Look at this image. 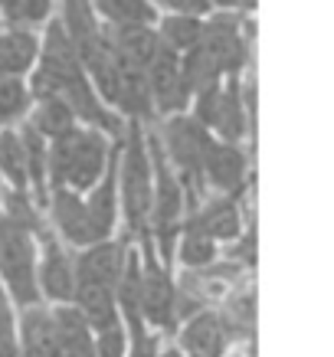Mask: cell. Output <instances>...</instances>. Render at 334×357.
<instances>
[{"label": "cell", "mask_w": 334, "mask_h": 357, "mask_svg": "<svg viewBox=\"0 0 334 357\" xmlns=\"http://www.w3.org/2000/svg\"><path fill=\"white\" fill-rule=\"evenodd\" d=\"M33 92L43 98H56V102H66L73 115H82L92 125H102L108 131H119V121L108 119L105 112L98 109L96 92L89 89L86 76H82V63H79L76 50L69 43V36L63 33L59 23L50 26L46 33V50H43V66L33 79Z\"/></svg>", "instance_id": "obj_1"}, {"label": "cell", "mask_w": 334, "mask_h": 357, "mask_svg": "<svg viewBox=\"0 0 334 357\" xmlns=\"http://www.w3.org/2000/svg\"><path fill=\"white\" fill-rule=\"evenodd\" d=\"M105 171V141L98 131H66L63 138H53L50 151V177L56 187L66 190H86L96 187Z\"/></svg>", "instance_id": "obj_2"}, {"label": "cell", "mask_w": 334, "mask_h": 357, "mask_svg": "<svg viewBox=\"0 0 334 357\" xmlns=\"http://www.w3.org/2000/svg\"><path fill=\"white\" fill-rule=\"evenodd\" d=\"M0 275L7 282L10 295L20 305H36V256H33V236L23 227L10 223L0 213Z\"/></svg>", "instance_id": "obj_3"}, {"label": "cell", "mask_w": 334, "mask_h": 357, "mask_svg": "<svg viewBox=\"0 0 334 357\" xmlns=\"http://www.w3.org/2000/svg\"><path fill=\"white\" fill-rule=\"evenodd\" d=\"M121 171V204H125V220H128L131 233H141L148 217H151V164L144 154L138 131H131L128 148H125V161L119 164Z\"/></svg>", "instance_id": "obj_4"}, {"label": "cell", "mask_w": 334, "mask_h": 357, "mask_svg": "<svg viewBox=\"0 0 334 357\" xmlns=\"http://www.w3.org/2000/svg\"><path fill=\"white\" fill-rule=\"evenodd\" d=\"M154 187H151V217H154V229H158V239L164 246V256L171 259V249H174V236L181 229V213H183V190L181 181L171 174L167 161H164L158 148H154Z\"/></svg>", "instance_id": "obj_5"}, {"label": "cell", "mask_w": 334, "mask_h": 357, "mask_svg": "<svg viewBox=\"0 0 334 357\" xmlns=\"http://www.w3.org/2000/svg\"><path fill=\"white\" fill-rule=\"evenodd\" d=\"M164 141H167V151H171L174 164H177V171H181L183 184L190 187V190H200V181H204V174H200V161H204V148H206V128H200L194 119H171L167 121V128H164Z\"/></svg>", "instance_id": "obj_6"}, {"label": "cell", "mask_w": 334, "mask_h": 357, "mask_svg": "<svg viewBox=\"0 0 334 357\" xmlns=\"http://www.w3.org/2000/svg\"><path fill=\"white\" fill-rule=\"evenodd\" d=\"M138 314H141V321H151L154 328L174 325V285H171V279H167V272L158 266L151 246H144Z\"/></svg>", "instance_id": "obj_7"}, {"label": "cell", "mask_w": 334, "mask_h": 357, "mask_svg": "<svg viewBox=\"0 0 334 357\" xmlns=\"http://www.w3.org/2000/svg\"><path fill=\"white\" fill-rule=\"evenodd\" d=\"M144 79H148V92L158 102L161 112H181L187 105V89H183L181 79V63H177V53L164 50L151 59V66L144 69Z\"/></svg>", "instance_id": "obj_8"}, {"label": "cell", "mask_w": 334, "mask_h": 357, "mask_svg": "<svg viewBox=\"0 0 334 357\" xmlns=\"http://www.w3.org/2000/svg\"><path fill=\"white\" fill-rule=\"evenodd\" d=\"M200 46L206 50V56L216 63L220 73H236L246 59V43L236 30V20H229L227 13L206 23L204 33H200Z\"/></svg>", "instance_id": "obj_9"}, {"label": "cell", "mask_w": 334, "mask_h": 357, "mask_svg": "<svg viewBox=\"0 0 334 357\" xmlns=\"http://www.w3.org/2000/svg\"><path fill=\"white\" fill-rule=\"evenodd\" d=\"M227 325L213 312H197L187 318V328L181 331V354L183 357H223L227 351Z\"/></svg>", "instance_id": "obj_10"}, {"label": "cell", "mask_w": 334, "mask_h": 357, "mask_svg": "<svg viewBox=\"0 0 334 357\" xmlns=\"http://www.w3.org/2000/svg\"><path fill=\"white\" fill-rule=\"evenodd\" d=\"M200 174L206 181L223 190V194H233L243 177H246V158L236 144H227V141H206L204 148V161H200Z\"/></svg>", "instance_id": "obj_11"}, {"label": "cell", "mask_w": 334, "mask_h": 357, "mask_svg": "<svg viewBox=\"0 0 334 357\" xmlns=\"http://www.w3.org/2000/svg\"><path fill=\"white\" fill-rule=\"evenodd\" d=\"M43 262H40V269H36V289L46 295V298H53V302H73V292H76V269H73V262L66 256L59 243L53 236H43Z\"/></svg>", "instance_id": "obj_12"}, {"label": "cell", "mask_w": 334, "mask_h": 357, "mask_svg": "<svg viewBox=\"0 0 334 357\" xmlns=\"http://www.w3.org/2000/svg\"><path fill=\"white\" fill-rule=\"evenodd\" d=\"M73 308H76L86 325L92 328V335L108 331L119 325V305H115V289L98 285L89 279H76V292H73Z\"/></svg>", "instance_id": "obj_13"}, {"label": "cell", "mask_w": 334, "mask_h": 357, "mask_svg": "<svg viewBox=\"0 0 334 357\" xmlns=\"http://www.w3.org/2000/svg\"><path fill=\"white\" fill-rule=\"evenodd\" d=\"M125 246L121 243H92V246L82 252L76 259V279H89V282H98V285H108V289H115L119 285V275L125 269Z\"/></svg>", "instance_id": "obj_14"}, {"label": "cell", "mask_w": 334, "mask_h": 357, "mask_svg": "<svg viewBox=\"0 0 334 357\" xmlns=\"http://www.w3.org/2000/svg\"><path fill=\"white\" fill-rule=\"evenodd\" d=\"M105 40L119 66H131V69H148L154 56L161 53V40L148 26H115Z\"/></svg>", "instance_id": "obj_15"}, {"label": "cell", "mask_w": 334, "mask_h": 357, "mask_svg": "<svg viewBox=\"0 0 334 357\" xmlns=\"http://www.w3.org/2000/svg\"><path fill=\"white\" fill-rule=\"evenodd\" d=\"M20 354L17 357H63L59 341H56L53 328V312L30 305L20 318V337H17Z\"/></svg>", "instance_id": "obj_16"}, {"label": "cell", "mask_w": 334, "mask_h": 357, "mask_svg": "<svg viewBox=\"0 0 334 357\" xmlns=\"http://www.w3.org/2000/svg\"><path fill=\"white\" fill-rule=\"evenodd\" d=\"M115 167H119V161L108 164V174L96 184L89 200H82L96 243L108 239V233L115 229V217H119V181H115Z\"/></svg>", "instance_id": "obj_17"}, {"label": "cell", "mask_w": 334, "mask_h": 357, "mask_svg": "<svg viewBox=\"0 0 334 357\" xmlns=\"http://www.w3.org/2000/svg\"><path fill=\"white\" fill-rule=\"evenodd\" d=\"M53 220H56V229L63 233V239L69 246H92L96 243L86 217V204L73 190H66V187H56L53 194Z\"/></svg>", "instance_id": "obj_18"}, {"label": "cell", "mask_w": 334, "mask_h": 357, "mask_svg": "<svg viewBox=\"0 0 334 357\" xmlns=\"http://www.w3.org/2000/svg\"><path fill=\"white\" fill-rule=\"evenodd\" d=\"M53 328H56V341L63 357H96V335L86 325V318L73 308L63 305L53 312Z\"/></svg>", "instance_id": "obj_19"}, {"label": "cell", "mask_w": 334, "mask_h": 357, "mask_svg": "<svg viewBox=\"0 0 334 357\" xmlns=\"http://www.w3.org/2000/svg\"><path fill=\"white\" fill-rule=\"evenodd\" d=\"M204 236L216 239H236L239 229H243V217H239V206L233 197H220V200H210V204L190 220Z\"/></svg>", "instance_id": "obj_20"}, {"label": "cell", "mask_w": 334, "mask_h": 357, "mask_svg": "<svg viewBox=\"0 0 334 357\" xmlns=\"http://www.w3.org/2000/svg\"><path fill=\"white\" fill-rule=\"evenodd\" d=\"M36 59V40L30 33H3L0 36V79H17Z\"/></svg>", "instance_id": "obj_21"}, {"label": "cell", "mask_w": 334, "mask_h": 357, "mask_svg": "<svg viewBox=\"0 0 334 357\" xmlns=\"http://www.w3.org/2000/svg\"><path fill=\"white\" fill-rule=\"evenodd\" d=\"M121 109L141 119L151 112V92H148V79L144 69H131V66H119V96H115Z\"/></svg>", "instance_id": "obj_22"}, {"label": "cell", "mask_w": 334, "mask_h": 357, "mask_svg": "<svg viewBox=\"0 0 334 357\" xmlns=\"http://www.w3.org/2000/svg\"><path fill=\"white\" fill-rule=\"evenodd\" d=\"M216 128L227 138V144H236L246 131V109H243V92H239V82L233 79L229 89L220 92V109H216Z\"/></svg>", "instance_id": "obj_23"}, {"label": "cell", "mask_w": 334, "mask_h": 357, "mask_svg": "<svg viewBox=\"0 0 334 357\" xmlns=\"http://www.w3.org/2000/svg\"><path fill=\"white\" fill-rule=\"evenodd\" d=\"M200 33H204V23L197 20V17H167L161 26V46L164 50H171V53H183V50H194L200 46Z\"/></svg>", "instance_id": "obj_24"}, {"label": "cell", "mask_w": 334, "mask_h": 357, "mask_svg": "<svg viewBox=\"0 0 334 357\" xmlns=\"http://www.w3.org/2000/svg\"><path fill=\"white\" fill-rule=\"evenodd\" d=\"M92 3L115 26H148V20L154 17L148 0H92Z\"/></svg>", "instance_id": "obj_25"}, {"label": "cell", "mask_w": 334, "mask_h": 357, "mask_svg": "<svg viewBox=\"0 0 334 357\" xmlns=\"http://www.w3.org/2000/svg\"><path fill=\"white\" fill-rule=\"evenodd\" d=\"M30 128L46 135V138H63L66 131L76 128V115H73V109H69L66 102L46 98L43 105H40V112H36V119H33Z\"/></svg>", "instance_id": "obj_26"}, {"label": "cell", "mask_w": 334, "mask_h": 357, "mask_svg": "<svg viewBox=\"0 0 334 357\" xmlns=\"http://www.w3.org/2000/svg\"><path fill=\"white\" fill-rule=\"evenodd\" d=\"M20 144H23V161H26V181H33L36 194L46 200V144H43V135L26 128L20 135Z\"/></svg>", "instance_id": "obj_27"}, {"label": "cell", "mask_w": 334, "mask_h": 357, "mask_svg": "<svg viewBox=\"0 0 334 357\" xmlns=\"http://www.w3.org/2000/svg\"><path fill=\"white\" fill-rule=\"evenodd\" d=\"M216 76H220V69H216V63L206 56L204 46H194L190 56L181 63V79H183V89H187V92H200V89L213 86Z\"/></svg>", "instance_id": "obj_28"}, {"label": "cell", "mask_w": 334, "mask_h": 357, "mask_svg": "<svg viewBox=\"0 0 334 357\" xmlns=\"http://www.w3.org/2000/svg\"><path fill=\"white\" fill-rule=\"evenodd\" d=\"M216 259V243L210 236H204L194 223H187L183 229V239H181V262L190 266V269H210Z\"/></svg>", "instance_id": "obj_29"}, {"label": "cell", "mask_w": 334, "mask_h": 357, "mask_svg": "<svg viewBox=\"0 0 334 357\" xmlns=\"http://www.w3.org/2000/svg\"><path fill=\"white\" fill-rule=\"evenodd\" d=\"M0 171L13 187H26V161H23V144L17 131H0Z\"/></svg>", "instance_id": "obj_30"}, {"label": "cell", "mask_w": 334, "mask_h": 357, "mask_svg": "<svg viewBox=\"0 0 334 357\" xmlns=\"http://www.w3.org/2000/svg\"><path fill=\"white\" fill-rule=\"evenodd\" d=\"M26 102H30V92L20 86V79H0V125L23 115Z\"/></svg>", "instance_id": "obj_31"}, {"label": "cell", "mask_w": 334, "mask_h": 357, "mask_svg": "<svg viewBox=\"0 0 334 357\" xmlns=\"http://www.w3.org/2000/svg\"><path fill=\"white\" fill-rule=\"evenodd\" d=\"M50 13V0H7V17L13 23H40Z\"/></svg>", "instance_id": "obj_32"}, {"label": "cell", "mask_w": 334, "mask_h": 357, "mask_svg": "<svg viewBox=\"0 0 334 357\" xmlns=\"http://www.w3.org/2000/svg\"><path fill=\"white\" fill-rule=\"evenodd\" d=\"M3 217L10 220V223H17V227H23L26 233H33L36 229V210L30 206V200L17 190V194H7V210H3Z\"/></svg>", "instance_id": "obj_33"}, {"label": "cell", "mask_w": 334, "mask_h": 357, "mask_svg": "<svg viewBox=\"0 0 334 357\" xmlns=\"http://www.w3.org/2000/svg\"><path fill=\"white\" fill-rule=\"evenodd\" d=\"M125 321H128V328H131L128 357H161V351H158V337L144 331V321H141V318H125Z\"/></svg>", "instance_id": "obj_34"}, {"label": "cell", "mask_w": 334, "mask_h": 357, "mask_svg": "<svg viewBox=\"0 0 334 357\" xmlns=\"http://www.w3.org/2000/svg\"><path fill=\"white\" fill-rule=\"evenodd\" d=\"M96 357H125V328L115 325V328H108V331H98Z\"/></svg>", "instance_id": "obj_35"}, {"label": "cell", "mask_w": 334, "mask_h": 357, "mask_svg": "<svg viewBox=\"0 0 334 357\" xmlns=\"http://www.w3.org/2000/svg\"><path fill=\"white\" fill-rule=\"evenodd\" d=\"M20 347H17V328H13V314L10 308L0 298V357H17Z\"/></svg>", "instance_id": "obj_36"}, {"label": "cell", "mask_w": 334, "mask_h": 357, "mask_svg": "<svg viewBox=\"0 0 334 357\" xmlns=\"http://www.w3.org/2000/svg\"><path fill=\"white\" fill-rule=\"evenodd\" d=\"M216 109H220V89H216V82L213 86H206V89H200V98H197V125L200 128H206V125H213L216 121Z\"/></svg>", "instance_id": "obj_37"}, {"label": "cell", "mask_w": 334, "mask_h": 357, "mask_svg": "<svg viewBox=\"0 0 334 357\" xmlns=\"http://www.w3.org/2000/svg\"><path fill=\"white\" fill-rule=\"evenodd\" d=\"M164 7H171L177 17H197V13H204L210 7V0H158Z\"/></svg>", "instance_id": "obj_38"}, {"label": "cell", "mask_w": 334, "mask_h": 357, "mask_svg": "<svg viewBox=\"0 0 334 357\" xmlns=\"http://www.w3.org/2000/svg\"><path fill=\"white\" fill-rule=\"evenodd\" d=\"M161 357H183V354H181V351H177V347H167V351H164Z\"/></svg>", "instance_id": "obj_39"}, {"label": "cell", "mask_w": 334, "mask_h": 357, "mask_svg": "<svg viewBox=\"0 0 334 357\" xmlns=\"http://www.w3.org/2000/svg\"><path fill=\"white\" fill-rule=\"evenodd\" d=\"M233 3H243V7H249V3H252V0H233Z\"/></svg>", "instance_id": "obj_40"}, {"label": "cell", "mask_w": 334, "mask_h": 357, "mask_svg": "<svg viewBox=\"0 0 334 357\" xmlns=\"http://www.w3.org/2000/svg\"><path fill=\"white\" fill-rule=\"evenodd\" d=\"M0 3H7V0H0Z\"/></svg>", "instance_id": "obj_41"}]
</instances>
